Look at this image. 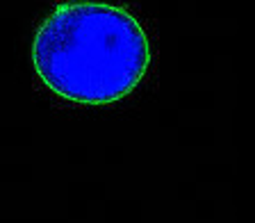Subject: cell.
<instances>
[{
	"label": "cell",
	"mask_w": 255,
	"mask_h": 223,
	"mask_svg": "<svg viewBox=\"0 0 255 223\" xmlns=\"http://www.w3.org/2000/svg\"><path fill=\"white\" fill-rule=\"evenodd\" d=\"M30 59L55 96L78 105H110L139 87L150 66V43L123 7L69 0L41 21Z\"/></svg>",
	"instance_id": "1"
}]
</instances>
